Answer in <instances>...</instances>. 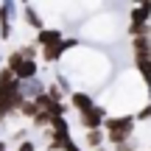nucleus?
Instances as JSON below:
<instances>
[{
    "label": "nucleus",
    "instance_id": "6e6552de",
    "mask_svg": "<svg viewBox=\"0 0 151 151\" xmlns=\"http://www.w3.org/2000/svg\"><path fill=\"white\" fill-rule=\"evenodd\" d=\"M132 56H134V62L151 59V37H137V39H132Z\"/></svg>",
    "mask_w": 151,
    "mask_h": 151
},
{
    "label": "nucleus",
    "instance_id": "2eb2a0df",
    "mask_svg": "<svg viewBox=\"0 0 151 151\" xmlns=\"http://www.w3.org/2000/svg\"><path fill=\"white\" fill-rule=\"evenodd\" d=\"M17 151H37V143L34 140H20L17 143Z\"/></svg>",
    "mask_w": 151,
    "mask_h": 151
},
{
    "label": "nucleus",
    "instance_id": "4468645a",
    "mask_svg": "<svg viewBox=\"0 0 151 151\" xmlns=\"http://www.w3.org/2000/svg\"><path fill=\"white\" fill-rule=\"evenodd\" d=\"M134 120H137V123H146V120H151V104H146L143 109H137V112H134Z\"/></svg>",
    "mask_w": 151,
    "mask_h": 151
},
{
    "label": "nucleus",
    "instance_id": "20e7f679",
    "mask_svg": "<svg viewBox=\"0 0 151 151\" xmlns=\"http://www.w3.org/2000/svg\"><path fill=\"white\" fill-rule=\"evenodd\" d=\"M67 104H70L78 115H81V112H90L92 106H98V104H95V95H92V92H84V90L73 92V95L67 98Z\"/></svg>",
    "mask_w": 151,
    "mask_h": 151
},
{
    "label": "nucleus",
    "instance_id": "1a4fd4ad",
    "mask_svg": "<svg viewBox=\"0 0 151 151\" xmlns=\"http://www.w3.org/2000/svg\"><path fill=\"white\" fill-rule=\"evenodd\" d=\"M104 143H106V132H104V129H90V132H84V146H87V148L98 151Z\"/></svg>",
    "mask_w": 151,
    "mask_h": 151
},
{
    "label": "nucleus",
    "instance_id": "9b49d317",
    "mask_svg": "<svg viewBox=\"0 0 151 151\" xmlns=\"http://www.w3.org/2000/svg\"><path fill=\"white\" fill-rule=\"evenodd\" d=\"M134 70H137V76H140L143 81H146V87H151V59L134 62Z\"/></svg>",
    "mask_w": 151,
    "mask_h": 151
},
{
    "label": "nucleus",
    "instance_id": "f03ea898",
    "mask_svg": "<svg viewBox=\"0 0 151 151\" xmlns=\"http://www.w3.org/2000/svg\"><path fill=\"white\" fill-rule=\"evenodd\" d=\"M6 67L17 76V81H31V78L39 76V65L31 62V59H25L20 50H11V53L6 56Z\"/></svg>",
    "mask_w": 151,
    "mask_h": 151
},
{
    "label": "nucleus",
    "instance_id": "f8f14e48",
    "mask_svg": "<svg viewBox=\"0 0 151 151\" xmlns=\"http://www.w3.org/2000/svg\"><path fill=\"white\" fill-rule=\"evenodd\" d=\"M17 50H20V53L25 56V59H31V62H37V56L42 53L37 42H22V45H20V48H17Z\"/></svg>",
    "mask_w": 151,
    "mask_h": 151
},
{
    "label": "nucleus",
    "instance_id": "a211bd4d",
    "mask_svg": "<svg viewBox=\"0 0 151 151\" xmlns=\"http://www.w3.org/2000/svg\"><path fill=\"white\" fill-rule=\"evenodd\" d=\"M0 42H3V37H0Z\"/></svg>",
    "mask_w": 151,
    "mask_h": 151
},
{
    "label": "nucleus",
    "instance_id": "0eeeda50",
    "mask_svg": "<svg viewBox=\"0 0 151 151\" xmlns=\"http://www.w3.org/2000/svg\"><path fill=\"white\" fill-rule=\"evenodd\" d=\"M20 90H22V95H25L28 101H34V98H39L45 90H48V84L37 76V78H31V81H20Z\"/></svg>",
    "mask_w": 151,
    "mask_h": 151
},
{
    "label": "nucleus",
    "instance_id": "f257e3e1",
    "mask_svg": "<svg viewBox=\"0 0 151 151\" xmlns=\"http://www.w3.org/2000/svg\"><path fill=\"white\" fill-rule=\"evenodd\" d=\"M137 129L134 115H109L104 120V132H106V143L109 146H120V143L132 140Z\"/></svg>",
    "mask_w": 151,
    "mask_h": 151
},
{
    "label": "nucleus",
    "instance_id": "7ed1b4c3",
    "mask_svg": "<svg viewBox=\"0 0 151 151\" xmlns=\"http://www.w3.org/2000/svg\"><path fill=\"white\" fill-rule=\"evenodd\" d=\"M109 115H106V109L104 106H92L90 112H81L78 115V123H81V129L84 132H90V129H104V120H106Z\"/></svg>",
    "mask_w": 151,
    "mask_h": 151
},
{
    "label": "nucleus",
    "instance_id": "9d476101",
    "mask_svg": "<svg viewBox=\"0 0 151 151\" xmlns=\"http://www.w3.org/2000/svg\"><path fill=\"white\" fill-rule=\"evenodd\" d=\"M22 20H25L28 28H34V31H42L45 28V20L39 17V11L34 9V6H22Z\"/></svg>",
    "mask_w": 151,
    "mask_h": 151
},
{
    "label": "nucleus",
    "instance_id": "f3484780",
    "mask_svg": "<svg viewBox=\"0 0 151 151\" xmlns=\"http://www.w3.org/2000/svg\"><path fill=\"white\" fill-rule=\"evenodd\" d=\"M129 3H134V6H137V3H143V0H129Z\"/></svg>",
    "mask_w": 151,
    "mask_h": 151
},
{
    "label": "nucleus",
    "instance_id": "dca6fc26",
    "mask_svg": "<svg viewBox=\"0 0 151 151\" xmlns=\"http://www.w3.org/2000/svg\"><path fill=\"white\" fill-rule=\"evenodd\" d=\"M0 151H6V140H0Z\"/></svg>",
    "mask_w": 151,
    "mask_h": 151
},
{
    "label": "nucleus",
    "instance_id": "ddd939ff",
    "mask_svg": "<svg viewBox=\"0 0 151 151\" xmlns=\"http://www.w3.org/2000/svg\"><path fill=\"white\" fill-rule=\"evenodd\" d=\"M137 148H140V140H137V137H132V140L120 143V146H112V151H137Z\"/></svg>",
    "mask_w": 151,
    "mask_h": 151
},
{
    "label": "nucleus",
    "instance_id": "39448f33",
    "mask_svg": "<svg viewBox=\"0 0 151 151\" xmlns=\"http://www.w3.org/2000/svg\"><path fill=\"white\" fill-rule=\"evenodd\" d=\"M129 22H132V25H148V22H151V0H143V3L132 6Z\"/></svg>",
    "mask_w": 151,
    "mask_h": 151
},
{
    "label": "nucleus",
    "instance_id": "423d86ee",
    "mask_svg": "<svg viewBox=\"0 0 151 151\" xmlns=\"http://www.w3.org/2000/svg\"><path fill=\"white\" fill-rule=\"evenodd\" d=\"M62 39H65V34H62L59 28H42V31H37V45H39V50H42V48H50V45H59Z\"/></svg>",
    "mask_w": 151,
    "mask_h": 151
}]
</instances>
